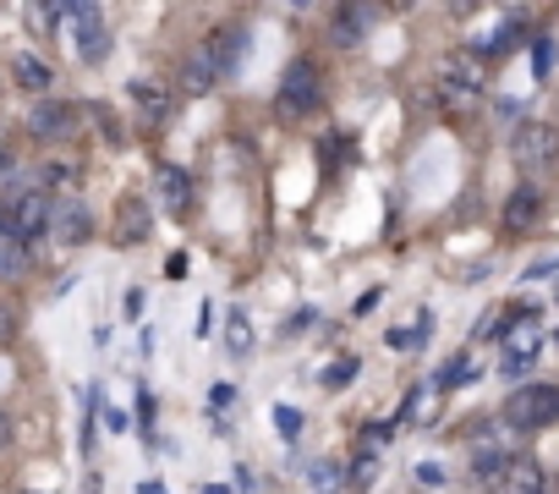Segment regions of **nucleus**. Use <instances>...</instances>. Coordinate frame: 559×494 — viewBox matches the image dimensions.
I'll return each mask as SVG.
<instances>
[{
  "mask_svg": "<svg viewBox=\"0 0 559 494\" xmlns=\"http://www.w3.org/2000/svg\"><path fill=\"white\" fill-rule=\"evenodd\" d=\"M7 439H12V417H7V412H0V445H7Z\"/></svg>",
  "mask_w": 559,
  "mask_h": 494,
  "instance_id": "nucleus-28",
  "label": "nucleus"
},
{
  "mask_svg": "<svg viewBox=\"0 0 559 494\" xmlns=\"http://www.w3.org/2000/svg\"><path fill=\"white\" fill-rule=\"evenodd\" d=\"M439 99H444L450 110H477V99H483V72H477L466 56H450L444 72H439Z\"/></svg>",
  "mask_w": 559,
  "mask_h": 494,
  "instance_id": "nucleus-4",
  "label": "nucleus"
},
{
  "mask_svg": "<svg viewBox=\"0 0 559 494\" xmlns=\"http://www.w3.org/2000/svg\"><path fill=\"white\" fill-rule=\"evenodd\" d=\"M352 374H357V357H346V363H330V368H324V385H330V390H341V385H352Z\"/></svg>",
  "mask_w": 559,
  "mask_h": 494,
  "instance_id": "nucleus-20",
  "label": "nucleus"
},
{
  "mask_svg": "<svg viewBox=\"0 0 559 494\" xmlns=\"http://www.w3.org/2000/svg\"><path fill=\"white\" fill-rule=\"evenodd\" d=\"M148 231H154V214H148V198H138V192H127V198L116 203V236H121V247H132V242H148Z\"/></svg>",
  "mask_w": 559,
  "mask_h": 494,
  "instance_id": "nucleus-7",
  "label": "nucleus"
},
{
  "mask_svg": "<svg viewBox=\"0 0 559 494\" xmlns=\"http://www.w3.org/2000/svg\"><path fill=\"white\" fill-rule=\"evenodd\" d=\"M532 61H537V78H543V72H548V67H554V45H548V39H543V45H537V50H532Z\"/></svg>",
  "mask_w": 559,
  "mask_h": 494,
  "instance_id": "nucleus-25",
  "label": "nucleus"
},
{
  "mask_svg": "<svg viewBox=\"0 0 559 494\" xmlns=\"http://www.w3.org/2000/svg\"><path fill=\"white\" fill-rule=\"evenodd\" d=\"M504 423L510 428H548V423H559V390L554 385H521L504 401Z\"/></svg>",
  "mask_w": 559,
  "mask_h": 494,
  "instance_id": "nucleus-2",
  "label": "nucleus"
},
{
  "mask_svg": "<svg viewBox=\"0 0 559 494\" xmlns=\"http://www.w3.org/2000/svg\"><path fill=\"white\" fill-rule=\"evenodd\" d=\"M50 231H56V242H61V247H78V242L94 231V220H88V209L72 198V203H56V220H50Z\"/></svg>",
  "mask_w": 559,
  "mask_h": 494,
  "instance_id": "nucleus-10",
  "label": "nucleus"
},
{
  "mask_svg": "<svg viewBox=\"0 0 559 494\" xmlns=\"http://www.w3.org/2000/svg\"><path fill=\"white\" fill-rule=\"evenodd\" d=\"M132 99H138V105H148V110H154V116H159V110H165V99H159V94H154V89H148V83H132Z\"/></svg>",
  "mask_w": 559,
  "mask_h": 494,
  "instance_id": "nucleus-24",
  "label": "nucleus"
},
{
  "mask_svg": "<svg viewBox=\"0 0 559 494\" xmlns=\"http://www.w3.org/2000/svg\"><path fill=\"white\" fill-rule=\"evenodd\" d=\"M12 72H17V83H23L28 94H45V89H50V78H56V72H50V61H45V56H34V50H23V56L12 61Z\"/></svg>",
  "mask_w": 559,
  "mask_h": 494,
  "instance_id": "nucleus-15",
  "label": "nucleus"
},
{
  "mask_svg": "<svg viewBox=\"0 0 559 494\" xmlns=\"http://www.w3.org/2000/svg\"><path fill=\"white\" fill-rule=\"evenodd\" d=\"M209 83H214V72H209V61H203V56H192V61L181 67V89H187V94H203Z\"/></svg>",
  "mask_w": 559,
  "mask_h": 494,
  "instance_id": "nucleus-17",
  "label": "nucleus"
},
{
  "mask_svg": "<svg viewBox=\"0 0 559 494\" xmlns=\"http://www.w3.org/2000/svg\"><path fill=\"white\" fill-rule=\"evenodd\" d=\"M499 494H548V478H543L537 461L515 456V461L504 467V478H499Z\"/></svg>",
  "mask_w": 559,
  "mask_h": 494,
  "instance_id": "nucleus-12",
  "label": "nucleus"
},
{
  "mask_svg": "<svg viewBox=\"0 0 559 494\" xmlns=\"http://www.w3.org/2000/svg\"><path fill=\"white\" fill-rule=\"evenodd\" d=\"M362 23H368V12H341V17H335V39H341V45H357V39H362Z\"/></svg>",
  "mask_w": 559,
  "mask_h": 494,
  "instance_id": "nucleus-19",
  "label": "nucleus"
},
{
  "mask_svg": "<svg viewBox=\"0 0 559 494\" xmlns=\"http://www.w3.org/2000/svg\"><path fill=\"white\" fill-rule=\"evenodd\" d=\"M335 478H341V472H335V461H313V483H324V489H330Z\"/></svg>",
  "mask_w": 559,
  "mask_h": 494,
  "instance_id": "nucleus-26",
  "label": "nucleus"
},
{
  "mask_svg": "<svg viewBox=\"0 0 559 494\" xmlns=\"http://www.w3.org/2000/svg\"><path fill=\"white\" fill-rule=\"evenodd\" d=\"M417 478H423V483H433V489H439V483H444V467H439V461H423V467H417Z\"/></svg>",
  "mask_w": 559,
  "mask_h": 494,
  "instance_id": "nucleus-27",
  "label": "nucleus"
},
{
  "mask_svg": "<svg viewBox=\"0 0 559 494\" xmlns=\"http://www.w3.org/2000/svg\"><path fill=\"white\" fill-rule=\"evenodd\" d=\"M543 352V336H537V325H521V330H510L504 336V374H521V368H532V357Z\"/></svg>",
  "mask_w": 559,
  "mask_h": 494,
  "instance_id": "nucleus-11",
  "label": "nucleus"
},
{
  "mask_svg": "<svg viewBox=\"0 0 559 494\" xmlns=\"http://www.w3.org/2000/svg\"><path fill=\"white\" fill-rule=\"evenodd\" d=\"M154 192H159V203L176 209V214L192 203V181H187V170H176V165H165V170L154 176Z\"/></svg>",
  "mask_w": 559,
  "mask_h": 494,
  "instance_id": "nucleus-13",
  "label": "nucleus"
},
{
  "mask_svg": "<svg viewBox=\"0 0 559 494\" xmlns=\"http://www.w3.org/2000/svg\"><path fill=\"white\" fill-rule=\"evenodd\" d=\"M559 154V132L543 127V121H521L515 127V160L521 165H548Z\"/></svg>",
  "mask_w": 559,
  "mask_h": 494,
  "instance_id": "nucleus-6",
  "label": "nucleus"
},
{
  "mask_svg": "<svg viewBox=\"0 0 559 494\" xmlns=\"http://www.w3.org/2000/svg\"><path fill=\"white\" fill-rule=\"evenodd\" d=\"M274 423H280V434H286V439H297V434H302V417H297L292 407H274Z\"/></svg>",
  "mask_w": 559,
  "mask_h": 494,
  "instance_id": "nucleus-22",
  "label": "nucleus"
},
{
  "mask_svg": "<svg viewBox=\"0 0 559 494\" xmlns=\"http://www.w3.org/2000/svg\"><path fill=\"white\" fill-rule=\"evenodd\" d=\"M280 116H313L319 105H324V83H319V67H308V61H297L292 72H286V83H280Z\"/></svg>",
  "mask_w": 559,
  "mask_h": 494,
  "instance_id": "nucleus-3",
  "label": "nucleus"
},
{
  "mask_svg": "<svg viewBox=\"0 0 559 494\" xmlns=\"http://www.w3.org/2000/svg\"><path fill=\"white\" fill-rule=\"evenodd\" d=\"M203 494H230V489H214V483H209V489H203Z\"/></svg>",
  "mask_w": 559,
  "mask_h": 494,
  "instance_id": "nucleus-31",
  "label": "nucleus"
},
{
  "mask_svg": "<svg viewBox=\"0 0 559 494\" xmlns=\"http://www.w3.org/2000/svg\"><path fill=\"white\" fill-rule=\"evenodd\" d=\"M143 494H165V489H159V483H148V489H143Z\"/></svg>",
  "mask_w": 559,
  "mask_h": 494,
  "instance_id": "nucleus-30",
  "label": "nucleus"
},
{
  "mask_svg": "<svg viewBox=\"0 0 559 494\" xmlns=\"http://www.w3.org/2000/svg\"><path fill=\"white\" fill-rule=\"evenodd\" d=\"M50 220H56V203H50L45 187H28V192H17L7 209H0V225H7L12 242H39L50 231Z\"/></svg>",
  "mask_w": 559,
  "mask_h": 494,
  "instance_id": "nucleus-1",
  "label": "nucleus"
},
{
  "mask_svg": "<svg viewBox=\"0 0 559 494\" xmlns=\"http://www.w3.org/2000/svg\"><path fill=\"white\" fill-rule=\"evenodd\" d=\"M61 12H67V7H28V23H34L39 34H50V23H56Z\"/></svg>",
  "mask_w": 559,
  "mask_h": 494,
  "instance_id": "nucleus-23",
  "label": "nucleus"
},
{
  "mask_svg": "<svg viewBox=\"0 0 559 494\" xmlns=\"http://www.w3.org/2000/svg\"><path fill=\"white\" fill-rule=\"evenodd\" d=\"M72 127H78V110L61 105V99H39V105L28 110V132H34V138H67Z\"/></svg>",
  "mask_w": 559,
  "mask_h": 494,
  "instance_id": "nucleus-8",
  "label": "nucleus"
},
{
  "mask_svg": "<svg viewBox=\"0 0 559 494\" xmlns=\"http://www.w3.org/2000/svg\"><path fill=\"white\" fill-rule=\"evenodd\" d=\"M373 478H379V450H362L352 461V489H373Z\"/></svg>",
  "mask_w": 559,
  "mask_h": 494,
  "instance_id": "nucleus-18",
  "label": "nucleus"
},
{
  "mask_svg": "<svg viewBox=\"0 0 559 494\" xmlns=\"http://www.w3.org/2000/svg\"><path fill=\"white\" fill-rule=\"evenodd\" d=\"M554 297H559V292H554Z\"/></svg>",
  "mask_w": 559,
  "mask_h": 494,
  "instance_id": "nucleus-33",
  "label": "nucleus"
},
{
  "mask_svg": "<svg viewBox=\"0 0 559 494\" xmlns=\"http://www.w3.org/2000/svg\"><path fill=\"white\" fill-rule=\"evenodd\" d=\"M466 379H472V363H466V357H455V363L439 374V385H444V390H455V385H466Z\"/></svg>",
  "mask_w": 559,
  "mask_h": 494,
  "instance_id": "nucleus-21",
  "label": "nucleus"
},
{
  "mask_svg": "<svg viewBox=\"0 0 559 494\" xmlns=\"http://www.w3.org/2000/svg\"><path fill=\"white\" fill-rule=\"evenodd\" d=\"M548 494H559V478H554V483H548Z\"/></svg>",
  "mask_w": 559,
  "mask_h": 494,
  "instance_id": "nucleus-32",
  "label": "nucleus"
},
{
  "mask_svg": "<svg viewBox=\"0 0 559 494\" xmlns=\"http://www.w3.org/2000/svg\"><path fill=\"white\" fill-rule=\"evenodd\" d=\"M241 50H247V34L230 23V28H219L214 39H209V50H203V61H209V72L214 78H225V72H236V61H241Z\"/></svg>",
  "mask_w": 559,
  "mask_h": 494,
  "instance_id": "nucleus-9",
  "label": "nucleus"
},
{
  "mask_svg": "<svg viewBox=\"0 0 559 494\" xmlns=\"http://www.w3.org/2000/svg\"><path fill=\"white\" fill-rule=\"evenodd\" d=\"M67 17L78 23V56H83V61H105V50H110L105 12H99V7H67Z\"/></svg>",
  "mask_w": 559,
  "mask_h": 494,
  "instance_id": "nucleus-5",
  "label": "nucleus"
},
{
  "mask_svg": "<svg viewBox=\"0 0 559 494\" xmlns=\"http://www.w3.org/2000/svg\"><path fill=\"white\" fill-rule=\"evenodd\" d=\"M225 346H230V357H247V352H252V325H247V314H230V319H225Z\"/></svg>",
  "mask_w": 559,
  "mask_h": 494,
  "instance_id": "nucleus-16",
  "label": "nucleus"
},
{
  "mask_svg": "<svg viewBox=\"0 0 559 494\" xmlns=\"http://www.w3.org/2000/svg\"><path fill=\"white\" fill-rule=\"evenodd\" d=\"M537 214H543V198L532 187H515L510 203H504V225L510 231H526V225H537Z\"/></svg>",
  "mask_w": 559,
  "mask_h": 494,
  "instance_id": "nucleus-14",
  "label": "nucleus"
},
{
  "mask_svg": "<svg viewBox=\"0 0 559 494\" xmlns=\"http://www.w3.org/2000/svg\"><path fill=\"white\" fill-rule=\"evenodd\" d=\"M0 176H12V154L7 149H0Z\"/></svg>",
  "mask_w": 559,
  "mask_h": 494,
  "instance_id": "nucleus-29",
  "label": "nucleus"
}]
</instances>
